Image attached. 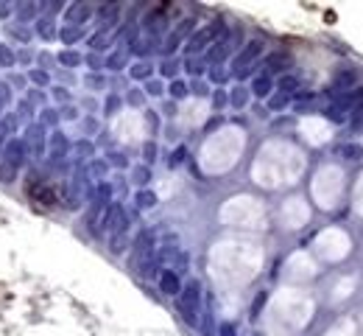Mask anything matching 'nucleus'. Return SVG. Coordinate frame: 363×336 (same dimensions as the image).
Listing matches in <instances>:
<instances>
[{"instance_id":"35","label":"nucleus","mask_w":363,"mask_h":336,"mask_svg":"<svg viewBox=\"0 0 363 336\" xmlns=\"http://www.w3.org/2000/svg\"><path fill=\"white\" fill-rule=\"evenodd\" d=\"M285 104H288V96H282V93H279V96H274V98L268 101V107H271V109H282Z\"/></svg>"},{"instance_id":"17","label":"nucleus","mask_w":363,"mask_h":336,"mask_svg":"<svg viewBox=\"0 0 363 336\" xmlns=\"http://www.w3.org/2000/svg\"><path fill=\"white\" fill-rule=\"evenodd\" d=\"M15 12H17V17H20V20H34V17H37V12H39V6H37V3H20Z\"/></svg>"},{"instance_id":"49","label":"nucleus","mask_w":363,"mask_h":336,"mask_svg":"<svg viewBox=\"0 0 363 336\" xmlns=\"http://www.w3.org/2000/svg\"><path fill=\"white\" fill-rule=\"evenodd\" d=\"M87 62H90V64H93V67H95V71H98V64H101V59H98V56H95V53H93V56H87Z\"/></svg>"},{"instance_id":"34","label":"nucleus","mask_w":363,"mask_h":336,"mask_svg":"<svg viewBox=\"0 0 363 336\" xmlns=\"http://www.w3.org/2000/svg\"><path fill=\"white\" fill-rule=\"evenodd\" d=\"M90 45H93V51H101V48H106V34H95V37L90 39Z\"/></svg>"},{"instance_id":"24","label":"nucleus","mask_w":363,"mask_h":336,"mask_svg":"<svg viewBox=\"0 0 363 336\" xmlns=\"http://www.w3.org/2000/svg\"><path fill=\"white\" fill-rule=\"evenodd\" d=\"M59 37H62L64 42H76V39H82V28L67 26V28H62V31H59Z\"/></svg>"},{"instance_id":"7","label":"nucleus","mask_w":363,"mask_h":336,"mask_svg":"<svg viewBox=\"0 0 363 336\" xmlns=\"http://www.w3.org/2000/svg\"><path fill=\"white\" fill-rule=\"evenodd\" d=\"M26 157H28V152H26L23 141H6V146H3V163H12V166L20 168L26 163Z\"/></svg>"},{"instance_id":"31","label":"nucleus","mask_w":363,"mask_h":336,"mask_svg":"<svg viewBox=\"0 0 363 336\" xmlns=\"http://www.w3.org/2000/svg\"><path fill=\"white\" fill-rule=\"evenodd\" d=\"M12 104V87L3 82V85H0V107H9Z\"/></svg>"},{"instance_id":"32","label":"nucleus","mask_w":363,"mask_h":336,"mask_svg":"<svg viewBox=\"0 0 363 336\" xmlns=\"http://www.w3.org/2000/svg\"><path fill=\"white\" fill-rule=\"evenodd\" d=\"M149 73H151V71H149V64H142V62L134 64V71H131L134 79H149Z\"/></svg>"},{"instance_id":"37","label":"nucleus","mask_w":363,"mask_h":336,"mask_svg":"<svg viewBox=\"0 0 363 336\" xmlns=\"http://www.w3.org/2000/svg\"><path fill=\"white\" fill-rule=\"evenodd\" d=\"M118 107H120V98H118V96H109V98H106V115H115Z\"/></svg>"},{"instance_id":"28","label":"nucleus","mask_w":363,"mask_h":336,"mask_svg":"<svg viewBox=\"0 0 363 336\" xmlns=\"http://www.w3.org/2000/svg\"><path fill=\"white\" fill-rule=\"evenodd\" d=\"M341 154H344L346 160H360V157H363V149L349 143V146H341Z\"/></svg>"},{"instance_id":"46","label":"nucleus","mask_w":363,"mask_h":336,"mask_svg":"<svg viewBox=\"0 0 363 336\" xmlns=\"http://www.w3.org/2000/svg\"><path fill=\"white\" fill-rule=\"evenodd\" d=\"M87 85H90V87H101V85H104V79H98V76H90V79H87Z\"/></svg>"},{"instance_id":"50","label":"nucleus","mask_w":363,"mask_h":336,"mask_svg":"<svg viewBox=\"0 0 363 336\" xmlns=\"http://www.w3.org/2000/svg\"><path fill=\"white\" fill-rule=\"evenodd\" d=\"M129 101H131V104H140V101H142V96H140V93H131V96H129Z\"/></svg>"},{"instance_id":"2","label":"nucleus","mask_w":363,"mask_h":336,"mask_svg":"<svg viewBox=\"0 0 363 336\" xmlns=\"http://www.w3.org/2000/svg\"><path fill=\"white\" fill-rule=\"evenodd\" d=\"M23 146H26L28 157H34V160L45 157V146H48V141H45V126H42L39 121L26 126V138H23Z\"/></svg>"},{"instance_id":"21","label":"nucleus","mask_w":363,"mask_h":336,"mask_svg":"<svg viewBox=\"0 0 363 336\" xmlns=\"http://www.w3.org/2000/svg\"><path fill=\"white\" fill-rule=\"evenodd\" d=\"M297 87H299V79H297V76H282V79H279V90H282V96L294 93Z\"/></svg>"},{"instance_id":"26","label":"nucleus","mask_w":363,"mask_h":336,"mask_svg":"<svg viewBox=\"0 0 363 336\" xmlns=\"http://www.w3.org/2000/svg\"><path fill=\"white\" fill-rule=\"evenodd\" d=\"M39 123H42V126H56V123H59V112H56V109H42Z\"/></svg>"},{"instance_id":"42","label":"nucleus","mask_w":363,"mask_h":336,"mask_svg":"<svg viewBox=\"0 0 363 336\" xmlns=\"http://www.w3.org/2000/svg\"><path fill=\"white\" fill-rule=\"evenodd\" d=\"M154 154H157V146H154V143H145V160L151 163V160H154Z\"/></svg>"},{"instance_id":"1","label":"nucleus","mask_w":363,"mask_h":336,"mask_svg":"<svg viewBox=\"0 0 363 336\" xmlns=\"http://www.w3.org/2000/svg\"><path fill=\"white\" fill-rule=\"evenodd\" d=\"M179 311L190 325H198V314H201V283L190 281L182 286L179 292Z\"/></svg>"},{"instance_id":"22","label":"nucleus","mask_w":363,"mask_h":336,"mask_svg":"<svg viewBox=\"0 0 363 336\" xmlns=\"http://www.w3.org/2000/svg\"><path fill=\"white\" fill-rule=\"evenodd\" d=\"M0 179H3V182H15V179H17V166L0 163Z\"/></svg>"},{"instance_id":"44","label":"nucleus","mask_w":363,"mask_h":336,"mask_svg":"<svg viewBox=\"0 0 363 336\" xmlns=\"http://www.w3.org/2000/svg\"><path fill=\"white\" fill-rule=\"evenodd\" d=\"M76 149H79L82 154H93V146H90V143H84V141H82V143H79Z\"/></svg>"},{"instance_id":"40","label":"nucleus","mask_w":363,"mask_h":336,"mask_svg":"<svg viewBox=\"0 0 363 336\" xmlns=\"http://www.w3.org/2000/svg\"><path fill=\"white\" fill-rule=\"evenodd\" d=\"M145 90H149L151 96H160V93H162V85H160V82H149V85H145Z\"/></svg>"},{"instance_id":"33","label":"nucleus","mask_w":363,"mask_h":336,"mask_svg":"<svg viewBox=\"0 0 363 336\" xmlns=\"http://www.w3.org/2000/svg\"><path fill=\"white\" fill-rule=\"evenodd\" d=\"M149 179H151L149 168H137V171H134V182H137V185H145V182H149Z\"/></svg>"},{"instance_id":"45","label":"nucleus","mask_w":363,"mask_h":336,"mask_svg":"<svg viewBox=\"0 0 363 336\" xmlns=\"http://www.w3.org/2000/svg\"><path fill=\"white\" fill-rule=\"evenodd\" d=\"M17 62H31V51H20V53H17Z\"/></svg>"},{"instance_id":"39","label":"nucleus","mask_w":363,"mask_h":336,"mask_svg":"<svg viewBox=\"0 0 363 336\" xmlns=\"http://www.w3.org/2000/svg\"><path fill=\"white\" fill-rule=\"evenodd\" d=\"M53 98H56V101H70V93H67L64 87H56V90H53Z\"/></svg>"},{"instance_id":"29","label":"nucleus","mask_w":363,"mask_h":336,"mask_svg":"<svg viewBox=\"0 0 363 336\" xmlns=\"http://www.w3.org/2000/svg\"><path fill=\"white\" fill-rule=\"evenodd\" d=\"M123 62H126V56H123V53H112V56L106 59V67H109V71H120Z\"/></svg>"},{"instance_id":"30","label":"nucleus","mask_w":363,"mask_h":336,"mask_svg":"<svg viewBox=\"0 0 363 336\" xmlns=\"http://www.w3.org/2000/svg\"><path fill=\"white\" fill-rule=\"evenodd\" d=\"M190 90H187V85L185 82H171V96L174 98H185Z\"/></svg>"},{"instance_id":"36","label":"nucleus","mask_w":363,"mask_h":336,"mask_svg":"<svg viewBox=\"0 0 363 336\" xmlns=\"http://www.w3.org/2000/svg\"><path fill=\"white\" fill-rule=\"evenodd\" d=\"M324 118H330V121H335V123H341V121H344V115H341V109H338V107L324 109Z\"/></svg>"},{"instance_id":"9","label":"nucleus","mask_w":363,"mask_h":336,"mask_svg":"<svg viewBox=\"0 0 363 336\" xmlns=\"http://www.w3.org/2000/svg\"><path fill=\"white\" fill-rule=\"evenodd\" d=\"M160 292H165V294H171V297H179L182 281H179V275L174 272V269H165V272L160 275Z\"/></svg>"},{"instance_id":"10","label":"nucleus","mask_w":363,"mask_h":336,"mask_svg":"<svg viewBox=\"0 0 363 336\" xmlns=\"http://www.w3.org/2000/svg\"><path fill=\"white\" fill-rule=\"evenodd\" d=\"M90 6L87 3H73L70 9H67V26H76V28H82L87 20H90Z\"/></svg>"},{"instance_id":"8","label":"nucleus","mask_w":363,"mask_h":336,"mask_svg":"<svg viewBox=\"0 0 363 336\" xmlns=\"http://www.w3.org/2000/svg\"><path fill=\"white\" fill-rule=\"evenodd\" d=\"M48 146H50V160H53V163H56V160H64L67 152H70V141L64 138V132H53L50 141H48Z\"/></svg>"},{"instance_id":"13","label":"nucleus","mask_w":363,"mask_h":336,"mask_svg":"<svg viewBox=\"0 0 363 336\" xmlns=\"http://www.w3.org/2000/svg\"><path fill=\"white\" fill-rule=\"evenodd\" d=\"M115 20H118V6H104V9L98 12V26H101V28L115 26Z\"/></svg>"},{"instance_id":"41","label":"nucleus","mask_w":363,"mask_h":336,"mask_svg":"<svg viewBox=\"0 0 363 336\" xmlns=\"http://www.w3.org/2000/svg\"><path fill=\"white\" fill-rule=\"evenodd\" d=\"M15 12V6L12 3H3V0H0V17H9Z\"/></svg>"},{"instance_id":"15","label":"nucleus","mask_w":363,"mask_h":336,"mask_svg":"<svg viewBox=\"0 0 363 336\" xmlns=\"http://www.w3.org/2000/svg\"><path fill=\"white\" fill-rule=\"evenodd\" d=\"M17 64V53L12 51V45H0V67H15Z\"/></svg>"},{"instance_id":"27","label":"nucleus","mask_w":363,"mask_h":336,"mask_svg":"<svg viewBox=\"0 0 363 336\" xmlns=\"http://www.w3.org/2000/svg\"><path fill=\"white\" fill-rule=\"evenodd\" d=\"M6 31H9L15 39H23V42H28V39H31V31H28V28H23V26H9Z\"/></svg>"},{"instance_id":"43","label":"nucleus","mask_w":363,"mask_h":336,"mask_svg":"<svg viewBox=\"0 0 363 336\" xmlns=\"http://www.w3.org/2000/svg\"><path fill=\"white\" fill-rule=\"evenodd\" d=\"M227 101H230V98H227L224 93H215V107H224Z\"/></svg>"},{"instance_id":"23","label":"nucleus","mask_w":363,"mask_h":336,"mask_svg":"<svg viewBox=\"0 0 363 336\" xmlns=\"http://www.w3.org/2000/svg\"><path fill=\"white\" fill-rule=\"evenodd\" d=\"M137 205H140V208H154V205H157V196H154L151 191H140V193H137Z\"/></svg>"},{"instance_id":"18","label":"nucleus","mask_w":363,"mask_h":336,"mask_svg":"<svg viewBox=\"0 0 363 336\" xmlns=\"http://www.w3.org/2000/svg\"><path fill=\"white\" fill-rule=\"evenodd\" d=\"M246 101H249V93H246V87H235V93L230 96V104H232L235 109H241V107H246Z\"/></svg>"},{"instance_id":"6","label":"nucleus","mask_w":363,"mask_h":336,"mask_svg":"<svg viewBox=\"0 0 363 336\" xmlns=\"http://www.w3.org/2000/svg\"><path fill=\"white\" fill-rule=\"evenodd\" d=\"M263 53V42H257V39H252V42H246V48L235 56V71L241 73V71H249V67H254V62H257V56Z\"/></svg>"},{"instance_id":"20","label":"nucleus","mask_w":363,"mask_h":336,"mask_svg":"<svg viewBox=\"0 0 363 336\" xmlns=\"http://www.w3.org/2000/svg\"><path fill=\"white\" fill-rule=\"evenodd\" d=\"M338 90H344V87H349V85H355V71H341L338 76H335V82H333Z\"/></svg>"},{"instance_id":"25","label":"nucleus","mask_w":363,"mask_h":336,"mask_svg":"<svg viewBox=\"0 0 363 336\" xmlns=\"http://www.w3.org/2000/svg\"><path fill=\"white\" fill-rule=\"evenodd\" d=\"M28 79H31V82H34V85H37V87H45V85H48V82H50V76H48V73H45V71H39V67H34V71H31V73H28Z\"/></svg>"},{"instance_id":"19","label":"nucleus","mask_w":363,"mask_h":336,"mask_svg":"<svg viewBox=\"0 0 363 336\" xmlns=\"http://www.w3.org/2000/svg\"><path fill=\"white\" fill-rule=\"evenodd\" d=\"M37 34H39V37H45V39H50V37H56V28L50 26V20H48V17H42V20H37Z\"/></svg>"},{"instance_id":"11","label":"nucleus","mask_w":363,"mask_h":336,"mask_svg":"<svg viewBox=\"0 0 363 336\" xmlns=\"http://www.w3.org/2000/svg\"><path fill=\"white\" fill-rule=\"evenodd\" d=\"M271 90H274V82H271V76H257V79L252 82V93H254L257 98H266V96H271Z\"/></svg>"},{"instance_id":"4","label":"nucleus","mask_w":363,"mask_h":336,"mask_svg":"<svg viewBox=\"0 0 363 336\" xmlns=\"http://www.w3.org/2000/svg\"><path fill=\"white\" fill-rule=\"evenodd\" d=\"M28 196H31V202H37L39 208H56V202H59L56 191L48 182H42V177H37V182L28 185Z\"/></svg>"},{"instance_id":"16","label":"nucleus","mask_w":363,"mask_h":336,"mask_svg":"<svg viewBox=\"0 0 363 336\" xmlns=\"http://www.w3.org/2000/svg\"><path fill=\"white\" fill-rule=\"evenodd\" d=\"M59 62H62L64 67H79V64H82V53H76V51H62V53H59Z\"/></svg>"},{"instance_id":"5","label":"nucleus","mask_w":363,"mask_h":336,"mask_svg":"<svg viewBox=\"0 0 363 336\" xmlns=\"http://www.w3.org/2000/svg\"><path fill=\"white\" fill-rule=\"evenodd\" d=\"M101 230L109 233V236L126 233V213H123L120 205H109V208H106V213H104V219H101Z\"/></svg>"},{"instance_id":"47","label":"nucleus","mask_w":363,"mask_h":336,"mask_svg":"<svg viewBox=\"0 0 363 336\" xmlns=\"http://www.w3.org/2000/svg\"><path fill=\"white\" fill-rule=\"evenodd\" d=\"M90 168H93V174H104V171H106V166H104V163H93Z\"/></svg>"},{"instance_id":"3","label":"nucleus","mask_w":363,"mask_h":336,"mask_svg":"<svg viewBox=\"0 0 363 336\" xmlns=\"http://www.w3.org/2000/svg\"><path fill=\"white\" fill-rule=\"evenodd\" d=\"M224 31V23L218 20V23H212V26H204V28H198L196 34H190V39H187V53H198V51H204L210 42H215V37Z\"/></svg>"},{"instance_id":"14","label":"nucleus","mask_w":363,"mask_h":336,"mask_svg":"<svg viewBox=\"0 0 363 336\" xmlns=\"http://www.w3.org/2000/svg\"><path fill=\"white\" fill-rule=\"evenodd\" d=\"M341 104H352L355 115H357V112H363V87H357V90H352V93H346V96L341 98Z\"/></svg>"},{"instance_id":"38","label":"nucleus","mask_w":363,"mask_h":336,"mask_svg":"<svg viewBox=\"0 0 363 336\" xmlns=\"http://www.w3.org/2000/svg\"><path fill=\"white\" fill-rule=\"evenodd\" d=\"M176 67H179L176 62H165V64H162V76H174V73H176Z\"/></svg>"},{"instance_id":"12","label":"nucleus","mask_w":363,"mask_h":336,"mask_svg":"<svg viewBox=\"0 0 363 336\" xmlns=\"http://www.w3.org/2000/svg\"><path fill=\"white\" fill-rule=\"evenodd\" d=\"M290 64V59H288V53H271L268 59H266V67L271 73H277V71H285V67Z\"/></svg>"},{"instance_id":"48","label":"nucleus","mask_w":363,"mask_h":336,"mask_svg":"<svg viewBox=\"0 0 363 336\" xmlns=\"http://www.w3.org/2000/svg\"><path fill=\"white\" fill-rule=\"evenodd\" d=\"M112 163H115V166H126V157H123V154H112Z\"/></svg>"}]
</instances>
